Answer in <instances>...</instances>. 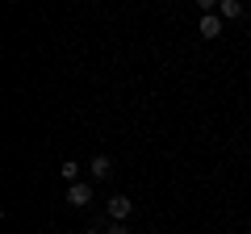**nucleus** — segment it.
Instances as JSON below:
<instances>
[{
    "label": "nucleus",
    "instance_id": "nucleus-1",
    "mask_svg": "<svg viewBox=\"0 0 251 234\" xmlns=\"http://www.w3.org/2000/svg\"><path fill=\"white\" fill-rule=\"evenodd\" d=\"M67 205H72V209H88L92 205V184H72V188H67Z\"/></svg>",
    "mask_w": 251,
    "mask_h": 234
},
{
    "label": "nucleus",
    "instance_id": "nucleus-2",
    "mask_svg": "<svg viewBox=\"0 0 251 234\" xmlns=\"http://www.w3.org/2000/svg\"><path fill=\"white\" fill-rule=\"evenodd\" d=\"M222 25H226V21L218 17V13H205V17H201V25H197V34L205 38V42H214V38L222 34Z\"/></svg>",
    "mask_w": 251,
    "mask_h": 234
},
{
    "label": "nucleus",
    "instance_id": "nucleus-3",
    "mask_svg": "<svg viewBox=\"0 0 251 234\" xmlns=\"http://www.w3.org/2000/svg\"><path fill=\"white\" fill-rule=\"evenodd\" d=\"M130 213H134V201H126L122 192H117V197H109V217H113V222H126Z\"/></svg>",
    "mask_w": 251,
    "mask_h": 234
},
{
    "label": "nucleus",
    "instance_id": "nucleus-4",
    "mask_svg": "<svg viewBox=\"0 0 251 234\" xmlns=\"http://www.w3.org/2000/svg\"><path fill=\"white\" fill-rule=\"evenodd\" d=\"M243 13H247V9H243V0H222V4H218V17H222V21H239Z\"/></svg>",
    "mask_w": 251,
    "mask_h": 234
},
{
    "label": "nucleus",
    "instance_id": "nucleus-5",
    "mask_svg": "<svg viewBox=\"0 0 251 234\" xmlns=\"http://www.w3.org/2000/svg\"><path fill=\"white\" fill-rule=\"evenodd\" d=\"M109 176H113V159L109 155H97L92 159V180H109Z\"/></svg>",
    "mask_w": 251,
    "mask_h": 234
},
{
    "label": "nucleus",
    "instance_id": "nucleus-6",
    "mask_svg": "<svg viewBox=\"0 0 251 234\" xmlns=\"http://www.w3.org/2000/svg\"><path fill=\"white\" fill-rule=\"evenodd\" d=\"M59 176H63L67 184H80V163H75V159H67V163L59 167Z\"/></svg>",
    "mask_w": 251,
    "mask_h": 234
},
{
    "label": "nucleus",
    "instance_id": "nucleus-7",
    "mask_svg": "<svg viewBox=\"0 0 251 234\" xmlns=\"http://www.w3.org/2000/svg\"><path fill=\"white\" fill-rule=\"evenodd\" d=\"M105 234H130V230H126V222H113V226H109Z\"/></svg>",
    "mask_w": 251,
    "mask_h": 234
},
{
    "label": "nucleus",
    "instance_id": "nucleus-8",
    "mask_svg": "<svg viewBox=\"0 0 251 234\" xmlns=\"http://www.w3.org/2000/svg\"><path fill=\"white\" fill-rule=\"evenodd\" d=\"M84 234H100V230H84Z\"/></svg>",
    "mask_w": 251,
    "mask_h": 234
}]
</instances>
